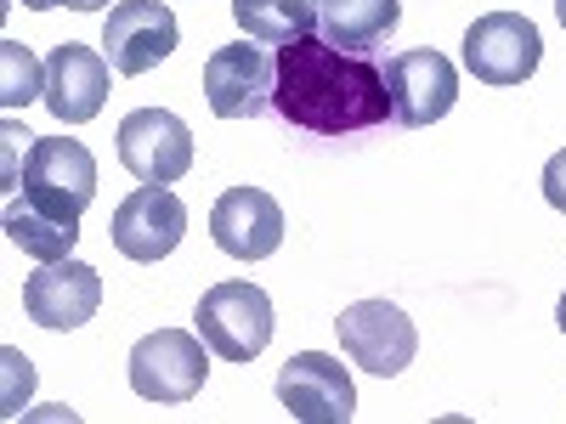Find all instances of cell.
<instances>
[{
	"instance_id": "6da1fadb",
	"label": "cell",
	"mask_w": 566,
	"mask_h": 424,
	"mask_svg": "<svg viewBox=\"0 0 566 424\" xmlns=\"http://www.w3.org/2000/svg\"><path fill=\"white\" fill-rule=\"evenodd\" d=\"M272 108L306 136H357L391 119L386 68L368 52H340L323 34L277 45V91Z\"/></svg>"
},
{
	"instance_id": "7a4b0ae2",
	"label": "cell",
	"mask_w": 566,
	"mask_h": 424,
	"mask_svg": "<svg viewBox=\"0 0 566 424\" xmlns=\"http://www.w3.org/2000/svg\"><path fill=\"white\" fill-rule=\"evenodd\" d=\"M272 322L277 317H272L266 289H255L244 277H227L216 289H205V300L193 311V328L221 362H255L272 346Z\"/></svg>"
},
{
	"instance_id": "3957f363",
	"label": "cell",
	"mask_w": 566,
	"mask_h": 424,
	"mask_svg": "<svg viewBox=\"0 0 566 424\" xmlns=\"http://www.w3.org/2000/svg\"><path fill=\"white\" fill-rule=\"evenodd\" d=\"M23 199L52 210L63 221H80L91 210V199H97V159H91L85 141L74 136H40L29 159H23Z\"/></svg>"
},
{
	"instance_id": "277c9868",
	"label": "cell",
	"mask_w": 566,
	"mask_h": 424,
	"mask_svg": "<svg viewBox=\"0 0 566 424\" xmlns=\"http://www.w3.org/2000/svg\"><path fill=\"white\" fill-rule=\"evenodd\" d=\"M210 346L205 335H187V328H159V335L130 346V391L142 402H193L205 391L210 373Z\"/></svg>"
},
{
	"instance_id": "5b68a950",
	"label": "cell",
	"mask_w": 566,
	"mask_h": 424,
	"mask_svg": "<svg viewBox=\"0 0 566 424\" xmlns=\"http://www.w3.org/2000/svg\"><path fill=\"white\" fill-rule=\"evenodd\" d=\"M464 74L476 80V85H522L538 74L544 63V40L533 29V18L522 12H488L464 29Z\"/></svg>"
},
{
	"instance_id": "8992f818",
	"label": "cell",
	"mask_w": 566,
	"mask_h": 424,
	"mask_svg": "<svg viewBox=\"0 0 566 424\" xmlns=\"http://www.w3.org/2000/svg\"><path fill=\"white\" fill-rule=\"evenodd\" d=\"M335 335H340V351L368 368V373H380V380H397V373L413 362L419 351V328L402 306L391 300H357L335 317Z\"/></svg>"
},
{
	"instance_id": "52a82bcc",
	"label": "cell",
	"mask_w": 566,
	"mask_h": 424,
	"mask_svg": "<svg viewBox=\"0 0 566 424\" xmlns=\"http://www.w3.org/2000/svg\"><path fill=\"white\" fill-rule=\"evenodd\" d=\"M119 165L148 187H170L193 170V130L170 108H136L119 119Z\"/></svg>"
},
{
	"instance_id": "ba28073f",
	"label": "cell",
	"mask_w": 566,
	"mask_h": 424,
	"mask_svg": "<svg viewBox=\"0 0 566 424\" xmlns=\"http://www.w3.org/2000/svg\"><path fill=\"white\" fill-rule=\"evenodd\" d=\"M386 91H391V119L402 130H424L453 114L459 103V68L431 52V45H419V52H397L386 63Z\"/></svg>"
},
{
	"instance_id": "9c48e42d",
	"label": "cell",
	"mask_w": 566,
	"mask_h": 424,
	"mask_svg": "<svg viewBox=\"0 0 566 424\" xmlns=\"http://www.w3.org/2000/svg\"><path fill=\"white\" fill-rule=\"evenodd\" d=\"M176 40H181V29L165 0H114V12L103 18V57L125 80L159 68L176 52Z\"/></svg>"
},
{
	"instance_id": "30bf717a",
	"label": "cell",
	"mask_w": 566,
	"mask_h": 424,
	"mask_svg": "<svg viewBox=\"0 0 566 424\" xmlns=\"http://www.w3.org/2000/svg\"><path fill=\"white\" fill-rule=\"evenodd\" d=\"M277 402L301 424H346L357 413V385L346 362L323 357V351H301L277 368Z\"/></svg>"
},
{
	"instance_id": "8fae6325",
	"label": "cell",
	"mask_w": 566,
	"mask_h": 424,
	"mask_svg": "<svg viewBox=\"0 0 566 424\" xmlns=\"http://www.w3.org/2000/svg\"><path fill=\"white\" fill-rule=\"evenodd\" d=\"M181 239H187V204L170 193V187H148V181L114 210V226H108V244L136 266L165 261Z\"/></svg>"
},
{
	"instance_id": "7c38bea8",
	"label": "cell",
	"mask_w": 566,
	"mask_h": 424,
	"mask_svg": "<svg viewBox=\"0 0 566 424\" xmlns=\"http://www.w3.org/2000/svg\"><path fill=\"white\" fill-rule=\"evenodd\" d=\"M277 91V57H266L255 40L216 45L205 63V97L216 119H255Z\"/></svg>"
},
{
	"instance_id": "4fadbf2b",
	"label": "cell",
	"mask_w": 566,
	"mask_h": 424,
	"mask_svg": "<svg viewBox=\"0 0 566 424\" xmlns=\"http://www.w3.org/2000/svg\"><path fill=\"white\" fill-rule=\"evenodd\" d=\"M97 306H103V277H97V266H85L74 255L40 261V272H29V283H23V311L40 328H57V335L91 322Z\"/></svg>"
},
{
	"instance_id": "5bb4252c",
	"label": "cell",
	"mask_w": 566,
	"mask_h": 424,
	"mask_svg": "<svg viewBox=\"0 0 566 424\" xmlns=\"http://www.w3.org/2000/svg\"><path fill=\"white\" fill-rule=\"evenodd\" d=\"M210 239L232 261H266L283 244V210L261 187H227L210 210Z\"/></svg>"
},
{
	"instance_id": "9a60e30c",
	"label": "cell",
	"mask_w": 566,
	"mask_h": 424,
	"mask_svg": "<svg viewBox=\"0 0 566 424\" xmlns=\"http://www.w3.org/2000/svg\"><path fill=\"white\" fill-rule=\"evenodd\" d=\"M108 57H97L91 45L80 40H63L52 57H45V108H52V119L63 125H85L97 119L103 103H108Z\"/></svg>"
},
{
	"instance_id": "2e32d148",
	"label": "cell",
	"mask_w": 566,
	"mask_h": 424,
	"mask_svg": "<svg viewBox=\"0 0 566 424\" xmlns=\"http://www.w3.org/2000/svg\"><path fill=\"white\" fill-rule=\"evenodd\" d=\"M402 23V0H317V34L340 52H374Z\"/></svg>"
},
{
	"instance_id": "e0dca14e",
	"label": "cell",
	"mask_w": 566,
	"mask_h": 424,
	"mask_svg": "<svg viewBox=\"0 0 566 424\" xmlns=\"http://www.w3.org/2000/svg\"><path fill=\"white\" fill-rule=\"evenodd\" d=\"M0 226H7V244H18V250L34 255V261H63V255H74V244H80V221H63V215H52V210H40V204H29L23 193L7 199V215H0Z\"/></svg>"
},
{
	"instance_id": "ac0fdd59",
	"label": "cell",
	"mask_w": 566,
	"mask_h": 424,
	"mask_svg": "<svg viewBox=\"0 0 566 424\" xmlns=\"http://www.w3.org/2000/svg\"><path fill=\"white\" fill-rule=\"evenodd\" d=\"M232 18L255 45H295L317 29V0H232Z\"/></svg>"
},
{
	"instance_id": "d6986e66",
	"label": "cell",
	"mask_w": 566,
	"mask_h": 424,
	"mask_svg": "<svg viewBox=\"0 0 566 424\" xmlns=\"http://www.w3.org/2000/svg\"><path fill=\"white\" fill-rule=\"evenodd\" d=\"M34 97H45V63L29 52L23 40H0V103L18 114Z\"/></svg>"
},
{
	"instance_id": "ffe728a7",
	"label": "cell",
	"mask_w": 566,
	"mask_h": 424,
	"mask_svg": "<svg viewBox=\"0 0 566 424\" xmlns=\"http://www.w3.org/2000/svg\"><path fill=\"white\" fill-rule=\"evenodd\" d=\"M0 362H7V396H0V413H18V402L29 396V385H34V368H29V357L23 351H7V357H0Z\"/></svg>"
},
{
	"instance_id": "44dd1931",
	"label": "cell",
	"mask_w": 566,
	"mask_h": 424,
	"mask_svg": "<svg viewBox=\"0 0 566 424\" xmlns=\"http://www.w3.org/2000/svg\"><path fill=\"white\" fill-rule=\"evenodd\" d=\"M544 199H549V210L566 215V148L549 153V165H544Z\"/></svg>"
},
{
	"instance_id": "7402d4cb",
	"label": "cell",
	"mask_w": 566,
	"mask_h": 424,
	"mask_svg": "<svg viewBox=\"0 0 566 424\" xmlns=\"http://www.w3.org/2000/svg\"><path fill=\"white\" fill-rule=\"evenodd\" d=\"M74 12H103V7H114V0H69Z\"/></svg>"
},
{
	"instance_id": "603a6c76",
	"label": "cell",
	"mask_w": 566,
	"mask_h": 424,
	"mask_svg": "<svg viewBox=\"0 0 566 424\" xmlns=\"http://www.w3.org/2000/svg\"><path fill=\"white\" fill-rule=\"evenodd\" d=\"M29 12H52V7H69V0H23Z\"/></svg>"
},
{
	"instance_id": "cb8c5ba5",
	"label": "cell",
	"mask_w": 566,
	"mask_h": 424,
	"mask_svg": "<svg viewBox=\"0 0 566 424\" xmlns=\"http://www.w3.org/2000/svg\"><path fill=\"white\" fill-rule=\"evenodd\" d=\"M555 322H560V335H566V295H560V306H555Z\"/></svg>"
},
{
	"instance_id": "d4e9b609",
	"label": "cell",
	"mask_w": 566,
	"mask_h": 424,
	"mask_svg": "<svg viewBox=\"0 0 566 424\" xmlns=\"http://www.w3.org/2000/svg\"><path fill=\"white\" fill-rule=\"evenodd\" d=\"M555 18H560V29H566V0H555Z\"/></svg>"
}]
</instances>
